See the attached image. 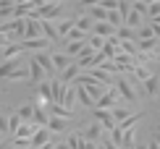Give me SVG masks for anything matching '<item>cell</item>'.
<instances>
[{"mask_svg": "<svg viewBox=\"0 0 160 149\" xmlns=\"http://www.w3.org/2000/svg\"><path fill=\"white\" fill-rule=\"evenodd\" d=\"M116 89L126 102H139V94L134 92V84L129 81V76H116Z\"/></svg>", "mask_w": 160, "mask_h": 149, "instance_id": "6da1fadb", "label": "cell"}, {"mask_svg": "<svg viewBox=\"0 0 160 149\" xmlns=\"http://www.w3.org/2000/svg\"><path fill=\"white\" fill-rule=\"evenodd\" d=\"M92 118H95V123H100L105 131H116L118 128V120L113 118L110 110H92Z\"/></svg>", "mask_w": 160, "mask_h": 149, "instance_id": "7a4b0ae2", "label": "cell"}, {"mask_svg": "<svg viewBox=\"0 0 160 149\" xmlns=\"http://www.w3.org/2000/svg\"><path fill=\"white\" fill-rule=\"evenodd\" d=\"M8 34H16V37H26V18H13V21H5L3 24V37Z\"/></svg>", "mask_w": 160, "mask_h": 149, "instance_id": "3957f363", "label": "cell"}, {"mask_svg": "<svg viewBox=\"0 0 160 149\" xmlns=\"http://www.w3.org/2000/svg\"><path fill=\"white\" fill-rule=\"evenodd\" d=\"M87 13L92 16V21H95V24L108 21V11H105L102 3H87Z\"/></svg>", "mask_w": 160, "mask_h": 149, "instance_id": "277c9868", "label": "cell"}, {"mask_svg": "<svg viewBox=\"0 0 160 149\" xmlns=\"http://www.w3.org/2000/svg\"><path fill=\"white\" fill-rule=\"evenodd\" d=\"M118 97H121V94H118V89H116V86H110L108 94H105V97L97 102L95 110H105V107H110V110H113V107H118V105H116V102H118Z\"/></svg>", "mask_w": 160, "mask_h": 149, "instance_id": "5b68a950", "label": "cell"}, {"mask_svg": "<svg viewBox=\"0 0 160 149\" xmlns=\"http://www.w3.org/2000/svg\"><path fill=\"white\" fill-rule=\"evenodd\" d=\"M45 37L42 34V21H37V18H26V37L24 39H39ZM21 39V42H24Z\"/></svg>", "mask_w": 160, "mask_h": 149, "instance_id": "8992f818", "label": "cell"}, {"mask_svg": "<svg viewBox=\"0 0 160 149\" xmlns=\"http://www.w3.org/2000/svg\"><path fill=\"white\" fill-rule=\"evenodd\" d=\"M82 73H84V71H82V68H79V65H76V63H71V65H68V68H66V71L61 73V81H63V84H66V86H71V84H76V79H79V76H82Z\"/></svg>", "mask_w": 160, "mask_h": 149, "instance_id": "52a82bcc", "label": "cell"}, {"mask_svg": "<svg viewBox=\"0 0 160 149\" xmlns=\"http://www.w3.org/2000/svg\"><path fill=\"white\" fill-rule=\"evenodd\" d=\"M144 94H147V97H160V73H152V76L144 81Z\"/></svg>", "mask_w": 160, "mask_h": 149, "instance_id": "ba28073f", "label": "cell"}, {"mask_svg": "<svg viewBox=\"0 0 160 149\" xmlns=\"http://www.w3.org/2000/svg\"><path fill=\"white\" fill-rule=\"evenodd\" d=\"M102 131H105V128L100 126V123H89L82 133H84V139H87V141H95V144H97V141H102Z\"/></svg>", "mask_w": 160, "mask_h": 149, "instance_id": "9c48e42d", "label": "cell"}, {"mask_svg": "<svg viewBox=\"0 0 160 149\" xmlns=\"http://www.w3.org/2000/svg\"><path fill=\"white\" fill-rule=\"evenodd\" d=\"M29 73H32V84H37V86L42 84V79H45V76H48V73H45V68L37 63V58H32V60H29Z\"/></svg>", "mask_w": 160, "mask_h": 149, "instance_id": "30bf717a", "label": "cell"}, {"mask_svg": "<svg viewBox=\"0 0 160 149\" xmlns=\"http://www.w3.org/2000/svg\"><path fill=\"white\" fill-rule=\"evenodd\" d=\"M55 26H58V34H61V39L66 42V37L76 29V18H61V21H55Z\"/></svg>", "mask_w": 160, "mask_h": 149, "instance_id": "8fae6325", "label": "cell"}, {"mask_svg": "<svg viewBox=\"0 0 160 149\" xmlns=\"http://www.w3.org/2000/svg\"><path fill=\"white\" fill-rule=\"evenodd\" d=\"M76 102H79V86L76 84H71L68 86V92H66V99H63V107L68 113H74V107H76Z\"/></svg>", "mask_w": 160, "mask_h": 149, "instance_id": "7c38bea8", "label": "cell"}, {"mask_svg": "<svg viewBox=\"0 0 160 149\" xmlns=\"http://www.w3.org/2000/svg\"><path fill=\"white\" fill-rule=\"evenodd\" d=\"M21 52H26L21 42H11V45H5V50H3V63H5V60H16Z\"/></svg>", "mask_w": 160, "mask_h": 149, "instance_id": "4fadbf2b", "label": "cell"}, {"mask_svg": "<svg viewBox=\"0 0 160 149\" xmlns=\"http://www.w3.org/2000/svg\"><path fill=\"white\" fill-rule=\"evenodd\" d=\"M50 128H39V131L34 133V139H32V149H42L45 144H50Z\"/></svg>", "mask_w": 160, "mask_h": 149, "instance_id": "5bb4252c", "label": "cell"}, {"mask_svg": "<svg viewBox=\"0 0 160 149\" xmlns=\"http://www.w3.org/2000/svg\"><path fill=\"white\" fill-rule=\"evenodd\" d=\"M76 29L84 31V34H92V31H95V21H92L89 13H82V16L76 18Z\"/></svg>", "mask_w": 160, "mask_h": 149, "instance_id": "9a60e30c", "label": "cell"}, {"mask_svg": "<svg viewBox=\"0 0 160 149\" xmlns=\"http://www.w3.org/2000/svg\"><path fill=\"white\" fill-rule=\"evenodd\" d=\"M5 84H13V81H32V73L26 71V68H16V71H11L8 76H3Z\"/></svg>", "mask_w": 160, "mask_h": 149, "instance_id": "2e32d148", "label": "cell"}, {"mask_svg": "<svg viewBox=\"0 0 160 149\" xmlns=\"http://www.w3.org/2000/svg\"><path fill=\"white\" fill-rule=\"evenodd\" d=\"M16 113L21 115V120H24V123H34V113H37V105H29V102H24V105L18 107Z\"/></svg>", "mask_w": 160, "mask_h": 149, "instance_id": "e0dca14e", "label": "cell"}, {"mask_svg": "<svg viewBox=\"0 0 160 149\" xmlns=\"http://www.w3.org/2000/svg\"><path fill=\"white\" fill-rule=\"evenodd\" d=\"M137 47H139L142 55H152V52H158L160 39H142V42H137Z\"/></svg>", "mask_w": 160, "mask_h": 149, "instance_id": "ac0fdd59", "label": "cell"}, {"mask_svg": "<svg viewBox=\"0 0 160 149\" xmlns=\"http://www.w3.org/2000/svg\"><path fill=\"white\" fill-rule=\"evenodd\" d=\"M34 58H37V63L45 68V73H48V76H50V73H55V63H52V55H48V52H37Z\"/></svg>", "mask_w": 160, "mask_h": 149, "instance_id": "d6986e66", "label": "cell"}, {"mask_svg": "<svg viewBox=\"0 0 160 149\" xmlns=\"http://www.w3.org/2000/svg\"><path fill=\"white\" fill-rule=\"evenodd\" d=\"M84 50H87V42H66V47H63V52H66L68 58H74V55L79 58Z\"/></svg>", "mask_w": 160, "mask_h": 149, "instance_id": "ffe728a7", "label": "cell"}, {"mask_svg": "<svg viewBox=\"0 0 160 149\" xmlns=\"http://www.w3.org/2000/svg\"><path fill=\"white\" fill-rule=\"evenodd\" d=\"M42 34L50 39V42H58L61 39V34H58V26H55V21H42Z\"/></svg>", "mask_w": 160, "mask_h": 149, "instance_id": "44dd1931", "label": "cell"}, {"mask_svg": "<svg viewBox=\"0 0 160 149\" xmlns=\"http://www.w3.org/2000/svg\"><path fill=\"white\" fill-rule=\"evenodd\" d=\"M24 50H42V47H50V39L48 37H39V39H24Z\"/></svg>", "mask_w": 160, "mask_h": 149, "instance_id": "7402d4cb", "label": "cell"}, {"mask_svg": "<svg viewBox=\"0 0 160 149\" xmlns=\"http://www.w3.org/2000/svg\"><path fill=\"white\" fill-rule=\"evenodd\" d=\"M110 113H113V118H116V120H118V126H121V123H123V120H129V118H131V115H137L139 110L134 113V110H129V107H121V105H118V107H113V110H110Z\"/></svg>", "mask_w": 160, "mask_h": 149, "instance_id": "603a6c76", "label": "cell"}, {"mask_svg": "<svg viewBox=\"0 0 160 149\" xmlns=\"http://www.w3.org/2000/svg\"><path fill=\"white\" fill-rule=\"evenodd\" d=\"M52 63H55V71H61V73H63V71L71 65V60H68V55L61 50V52H52Z\"/></svg>", "mask_w": 160, "mask_h": 149, "instance_id": "cb8c5ba5", "label": "cell"}, {"mask_svg": "<svg viewBox=\"0 0 160 149\" xmlns=\"http://www.w3.org/2000/svg\"><path fill=\"white\" fill-rule=\"evenodd\" d=\"M48 128H50L52 133H66V131H68V126H66V118H55V115H50Z\"/></svg>", "mask_w": 160, "mask_h": 149, "instance_id": "d4e9b609", "label": "cell"}, {"mask_svg": "<svg viewBox=\"0 0 160 149\" xmlns=\"http://www.w3.org/2000/svg\"><path fill=\"white\" fill-rule=\"evenodd\" d=\"M66 144H68L71 149H82L84 147V133L82 131H71L68 136H66Z\"/></svg>", "mask_w": 160, "mask_h": 149, "instance_id": "484cf974", "label": "cell"}, {"mask_svg": "<svg viewBox=\"0 0 160 149\" xmlns=\"http://www.w3.org/2000/svg\"><path fill=\"white\" fill-rule=\"evenodd\" d=\"M142 21H144V16H139V13L131 8V13H129V18L123 21V26H129V29H142Z\"/></svg>", "mask_w": 160, "mask_h": 149, "instance_id": "4316f807", "label": "cell"}, {"mask_svg": "<svg viewBox=\"0 0 160 149\" xmlns=\"http://www.w3.org/2000/svg\"><path fill=\"white\" fill-rule=\"evenodd\" d=\"M24 126V120H21V115L18 113H8V131H13V136L18 133V128Z\"/></svg>", "mask_w": 160, "mask_h": 149, "instance_id": "83f0119b", "label": "cell"}, {"mask_svg": "<svg viewBox=\"0 0 160 149\" xmlns=\"http://www.w3.org/2000/svg\"><path fill=\"white\" fill-rule=\"evenodd\" d=\"M34 123L39 128H48V123H50V115L45 113V107H39V105H37V113H34Z\"/></svg>", "mask_w": 160, "mask_h": 149, "instance_id": "f1b7e54d", "label": "cell"}, {"mask_svg": "<svg viewBox=\"0 0 160 149\" xmlns=\"http://www.w3.org/2000/svg\"><path fill=\"white\" fill-rule=\"evenodd\" d=\"M118 39H121V42H134V39H137V29L121 26V29H118Z\"/></svg>", "mask_w": 160, "mask_h": 149, "instance_id": "f546056e", "label": "cell"}, {"mask_svg": "<svg viewBox=\"0 0 160 149\" xmlns=\"http://www.w3.org/2000/svg\"><path fill=\"white\" fill-rule=\"evenodd\" d=\"M142 39H155V29H152V24L137 29V42H142Z\"/></svg>", "mask_w": 160, "mask_h": 149, "instance_id": "4dcf8cb0", "label": "cell"}, {"mask_svg": "<svg viewBox=\"0 0 160 149\" xmlns=\"http://www.w3.org/2000/svg\"><path fill=\"white\" fill-rule=\"evenodd\" d=\"M48 110H50V115H55V118H71V115H74V113H68V110H66L63 105H50Z\"/></svg>", "mask_w": 160, "mask_h": 149, "instance_id": "1f68e13d", "label": "cell"}, {"mask_svg": "<svg viewBox=\"0 0 160 149\" xmlns=\"http://www.w3.org/2000/svg\"><path fill=\"white\" fill-rule=\"evenodd\" d=\"M79 102H82L84 107H92V110H95V99H92L89 94H87V89H84V86H79Z\"/></svg>", "mask_w": 160, "mask_h": 149, "instance_id": "d6a6232c", "label": "cell"}, {"mask_svg": "<svg viewBox=\"0 0 160 149\" xmlns=\"http://www.w3.org/2000/svg\"><path fill=\"white\" fill-rule=\"evenodd\" d=\"M139 120H142V113L131 115V118H129V120H123V123L118 126V128H121V131H129V128H137V123H139Z\"/></svg>", "mask_w": 160, "mask_h": 149, "instance_id": "836d02e7", "label": "cell"}, {"mask_svg": "<svg viewBox=\"0 0 160 149\" xmlns=\"http://www.w3.org/2000/svg\"><path fill=\"white\" fill-rule=\"evenodd\" d=\"M87 45H89V47H95L97 52H102V47H105V39H102V37H97V34H89Z\"/></svg>", "mask_w": 160, "mask_h": 149, "instance_id": "e575fe53", "label": "cell"}, {"mask_svg": "<svg viewBox=\"0 0 160 149\" xmlns=\"http://www.w3.org/2000/svg\"><path fill=\"white\" fill-rule=\"evenodd\" d=\"M131 8H134V11L139 13V16H144V18L150 16V5H147V3H142V0H137V3H131Z\"/></svg>", "mask_w": 160, "mask_h": 149, "instance_id": "d590c367", "label": "cell"}, {"mask_svg": "<svg viewBox=\"0 0 160 149\" xmlns=\"http://www.w3.org/2000/svg\"><path fill=\"white\" fill-rule=\"evenodd\" d=\"M110 141H113V144H118V147H123V131H121V128L110 131Z\"/></svg>", "mask_w": 160, "mask_h": 149, "instance_id": "8d00e7d4", "label": "cell"}, {"mask_svg": "<svg viewBox=\"0 0 160 149\" xmlns=\"http://www.w3.org/2000/svg\"><path fill=\"white\" fill-rule=\"evenodd\" d=\"M118 13H121V18L126 21V18H129V13H131V3H126V0H121V5H118Z\"/></svg>", "mask_w": 160, "mask_h": 149, "instance_id": "74e56055", "label": "cell"}, {"mask_svg": "<svg viewBox=\"0 0 160 149\" xmlns=\"http://www.w3.org/2000/svg\"><path fill=\"white\" fill-rule=\"evenodd\" d=\"M158 16H160V0H158V3H150V16L147 18L152 21V18H158Z\"/></svg>", "mask_w": 160, "mask_h": 149, "instance_id": "f35d334b", "label": "cell"}, {"mask_svg": "<svg viewBox=\"0 0 160 149\" xmlns=\"http://www.w3.org/2000/svg\"><path fill=\"white\" fill-rule=\"evenodd\" d=\"M100 144H102L105 149H121L118 144H113V141H110V136H102V141H100Z\"/></svg>", "mask_w": 160, "mask_h": 149, "instance_id": "ab89813d", "label": "cell"}, {"mask_svg": "<svg viewBox=\"0 0 160 149\" xmlns=\"http://www.w3.org/2000/svg\"><path fill=\"white\" fill-rule=\"evenodd\" d=\"M150 149H160V144H158L155 139H150Z\"/></svg>", "mask_w": 160, "mask_h": 149, "instance_id": "60d3db41", "label": "cell"}, {"mask_svg": "<svg viewBox=\"0 0 160 149\" xmlns=\"http://www.w3.org/2000/svg\"><path fill=\"white\" fill-rule=\"evenodd\" d=\"M152 29H155V39H160V26H155V24H152Z\"/></svg>", "mask_w": 160, "mask_h": 149, "instance_id": "b9f144b4", "label": "cell"}, {"mask_svg": "<svg viewBox=\"0 0 160 149\" xmlns=\"http://www.w3.org/2000/svg\"><path fill=\"white\" fill-rule=\"evenodd\" d=\"M55 149H71V147H68V144L63 141V144H55Z\"/></svg>", "mask_w": 160, "mask_h": 149, "instance_id": "7bdbcfd3", "label": "cell"}, {"mask_svg": "<svg viewBox=\"0 0 160 149\" xmlns=\"http://www.w3.org/2000/svg\"><path fill=\"white\" fill-rule=\"evenodd\" d=\"M137 149H150V141L147 144H137Z\"/></svg>", "mask_w": 160, "mask_h": 149, "instance_id": "ee69618b", "label": "cell"}, {"mask_svg": "<svg viewBox=\"0 0 160 149\" xmlns=\"http://www.w3.org/2000/svg\"><path fill=\"white\" fill-rule=\"evenodd\" d=\"M150 24H155V26H160V16H158V18H152V21H150Z\"/></svg>", "mask_w": 160, "mask_h": 149, "instance_id": "f6af8a7d", "label": "cell"}, {"mask_svg": "<svg viewBox=\"0 0 160 149\" xmlns=\"http://www.w3.org/2000/svg\"><path fill=\"white\" fill-rule=\"evenodd\" d=\"M152 139H155V141H158V144H160V131H158V133H155V136H152Z\"/></svg>", "mask_w": 160, "mask_h": 149, "instance_id": "bcb514c9", "label": "cell"}, {"mask_svg": "<svg viewBox=\"0 0 160 149\" xmlns=\"http://www.w3.org/2000/svg\"><path fill=\"white\" fill-rule=\"evenodd\" d=\"M97 149H105V147H102V144H100V147H97Z\"/></svg>", "mask_w": 160, "mask_h": 149, "instance_id": "7dc6e473", "label": "cell"}, {"mask_svg": "<svg viewBox=\"0 0 160 149\" xmlns=\"http://www.w3.org/2000/svg\"><path fill=\"white\" fill-rule=\"evenodd\" d=\"M158 115H160V110H158Z\"/></svg>", "mask_w": 160, "mask_h": 149, "instance_id": "c3c4849f", "label": "cell"}]
</instances>
